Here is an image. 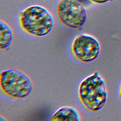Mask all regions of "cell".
<instances>
[{
    "instance_id": "6da1fadb",
    "label": "cell",
    "mask_w": 121,
    "mask_h": 121,
    "mask_svg": "<svg viewBox=\"0 0 121 121\" xmlns=\"http://www.w3.org/2000/svg\"><path fill=\"white\" fill-rule=\"evenodd\" d=\"M19 17L22 30L32 36H46L53 29V17L49 10L43 6H29L19 13Z\"/></svg>"
},
{
    "instance_id": "7a4b0ae2",
    "label": "cell",
    "mask_w": 121,
    "mask_h": 121,
    "mask_svg": "<svg viewBox=\"0 0 121 121\" xmlns=\"http://www.w3.org/2000/svg\"><path fill=\"white\" fill-rule=\"evenodd\" d=\"M78 93L82 104L91 112L101 110L107 100L105 82L98 72H95L83 80L79 87Z\"/></svg>"
},
{
    "instance_id": "3957f363",
    "label": "cell",
    "mask_w": 121,
    "mask_h": 121,
    "mask_svg": "<svg viewBox=\"0 0 121 121\" xmlns=\"http://www.w3.org/2000/svg\"><path fill=\"white\" fill-rule=\"evenodd\" d=\"M0 87L4 95L17 99L29 96L33 88L30 78L22 72L16 69H9L1 73Z\"/></svg>"
},
{
    "instance_id": "277c9868",
    "label": "cell",
    "mask_w": 121,
    "mask_h": 121,
    "mask_svg": "<svg viewBox=\"0 0 121 121\" xmlns=\"http://www.w3.org/2000/svg\"><path fill=\"white\" fill-rule=\"evenodd\" d=\"M56 12L60 22L72 29L81 28L87 20L86 9L78 0H60Z\"/></svg>"
},
{
    "instance_id": "5b68a950",
    "label": "cell",
    "mask_w": 121,
    "mask_h": 121,
    "mask_svg": "<svg viewBox=\"0 0 121 121\" xmlns=\"http://www.w3.org/2000/svg\"><path fill=\"white\" fill-rule=\"evenodd\" d=\"M100 51V43L91 35H80L73 40L72 52L75 58L81 62H93L98 58Z\"/></svg>"
},
{
    "instance_id": "8992f818",
    "label": "cell",
    "mask_w": 121,
    "mask_h": 121,
    "mask_svg": "<svg viewBox=\"0 0 121 121\" xmlns=\"http://www.w3.org/2000/svg\"><path fill=\"white\" fill-rule=\"evenodd\" d=\"M50 121H80L81 116L78 110L73 107L65 106L59 108L54 113Z\"/></svg>"
},
{
    "instance_id": "52a82bcc",
    "label": "cell",
    "mask_w": 121,
    "mask_h": 121,
    "mask_svg": "<svg viewBox=\"0 0 121 121\" xmlns=\"http://www.w3.org/2000/svg\"><path fill=\"white\" fill-rule=\"evenodd\" d=\"M13 39V32L11 27L5 21H0V48L8 50Z\"/></svg>"
},
{
    "instance_id": "ba28073f",
    "label": "cell",
    "mask_w": 121,
    "mask_h": 121,
    "mask_svg": "<svg viewBox=\"0 0 121 121\" xmlns=\"http://www.w3.org/2000/svg\"><path fill=\"white\" fill-rule=\"evenodd\" d=\"M91 2L95 3V4H102L107 3L108 2L112 1V0H90Z\"/></svg>"
},
{
    "instance_id": "9c48e42d",
    "label": "cell",
    "mask_w": 121,
    "mask_h": 121,
    "mask_svg": "<svg viewBox=\"0 0 121 121\" xmlns=\"http://www.w3.org/2000/svg\"><path fill=\"white\" fill-rule=\"evenodd\" d=\"M120 96L121 98V86H120Z\"/></svg>"
}]
</instances>
